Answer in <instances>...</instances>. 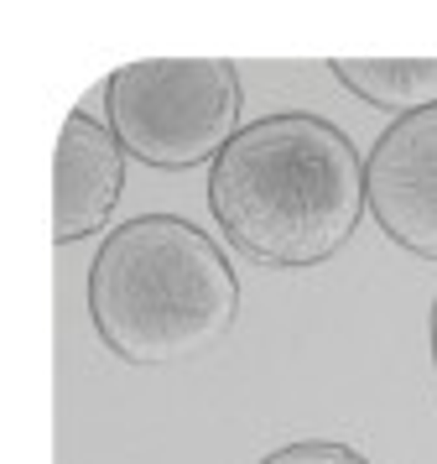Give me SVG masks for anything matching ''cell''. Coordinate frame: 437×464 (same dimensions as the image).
<instances>
[{
  "label": "cell",
  "instance_id": "2",
  "mask_svg": "<svg viewBox=\"0 0 437 464\" xmlns=\"http://www.w3.org/2000/svg\"><path fill=\"white\" fill-rule=\"evenodd\" d=\"M89 318L125 365H187L240 318V276L198 225L141 214L104 235L89 266Z\"/></svg>",
  "mask_w": 437,
  "mask_h": 464
},
{
  "label": "cell",
  "instance_id": "3",
  "mask_svg": "<svg viewBox=\"0 0 437 464\" xmlns=\"http://www.w3.org/2000/svg\"><path fill=\"white\" fill-rule=\"evenodd\" d=\"M240 68L229 58H146L125 63L104 84V126L125 157L183 172L214 162L240 136Z\"/></svg>",
  "mask_w": 437,
  "mask_h": 464
},
{
  "label": "cell",
  "instance_id": "1",
  "mask_svg": "<svg viewBox=\"0 0 437 464\" xmlns=\"http://www.w3.org/2000/svg\"><path fill=\"white\" fill-rule=\"evenodd\" d=\"M208 209L255 266H318L349 246L370 209L365 157L333 121L281 110L214 157Z\"/></svg>",
  "mask_w": 437,
  "mask_h": 464
},
{
  "label": "cell",
  "instance_id": "4",
  "mask_svg": "<svg viewBox=\"0 0 437 464\" xmlns=\"http://www.w3.org/2000/svg\"><path fill=\"white\" fill-rule=\"evenodd\" d=\"M365 193L375 225L401 251L437 261V105L401 115L365 157Z\"/></svg>",
  "mask_w": 437,
  "mask_h": 464
},
{
  "label": "cell",
  "instance_id": "7",
  "mask_svg": "<svg viewBox=\"0 0 437 464\" xmlns=\"http://www.w3.org/2000/svg\"><path fill=\"white\" fill-rule=\"evenodd\" d=\"M261 464H370L359 449L349 443H333V439H302V443H287V449H271Z\"/></svg>",
  "mask_w": 437,
  "mask_h": 464
},
{
  "label": "cell",
  "instance_id": "5",
  "mask_svg": "<svg viewBox=\"0 0 437 464\" xmlns=\"http://www.w3.org/2000/svg\"><path fill=\"white\" fill-rule=\"evenodd\" d=\"M125 188V147L115 130L94 115L73 110L58 130V162H52V240H83L104 230Z\"/></svg>",
  "mask_w": 437,
  "mask_h": 464
},
{
  "label": "cell",
  "instance_id": "6",
  "mask_svg": "<svg viewBox=\"0 0 437 464\" xmlns=\"http://www.w3.org/2000/svg\"><path fill=\"white\" fill-rule=\"evenodd\" d=\"M328 68L349 94L375 110H391L395 121L437 105V58H333Z\"/></svg>",
  "mask_w": 437,
  "mask_h": 464
},
{
  "label": "cell",
  "instance_id": "8",
  "mask_svg": "<svg viewBox=\"0 0 437 464\" xmlns=\"http://www.w3.org/2000/svg\"><path fill=\"white\" fill-rule=\"evenodd\" d=\"M432 371H437V297H432Z\"/></svg>",
  "mask_w": 437,
  "mask_h": 464
}]
</instances>
